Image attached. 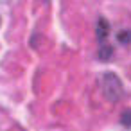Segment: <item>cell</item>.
Wrapping results in <instances>:
<instances>
[{
  "label": "cell",
  "mask_w": 131,
  "mask_h": 131,
  "mask_svg": "<svg viewBox=\"0 0 131 131\" xmlns=\"http://www.w3.org/2000/svg\"><path fill=\"white\" fill-rule=\"evenodd\" d=\"M101 88H102V93L108 101L115 102L118 101L122 95H124V86H122V81L113 74V72H108L104 74L102 81H101Z\"/></svg>",
  "instance_id": "cell-1"
},
{
  "label": "cell",
  "mask_w": 131,
  "mask_h": 131,
  "mask_svg": "<svg viewBox=\"0 0 131 131\" xmlns=\"http://www.w3.org/2000/svg\"><path fill=\"white\" fill-rule=\"evenodd\" d=\"M95 34H97V40H99L101 43L106 41V38H108V34H110V24H108L106 18H99V22H97V29H95Z\"/></svg>",
  "instance_id": "cell-2"
},
{
  "label": "cell",
  "mask_w": 131,
  "mask_h": 131,
  "mask_svg": "<svg viewBox=\"0 0 131 131\" xmlns=\"http://www.w3.org/2000/svg\"><path fill=\"white\" fill-rule=\"evenodd\" d=\"M97 56H99L101 61H108V59H111V56H113V47H110V45H101Z\"/></svg>",
  "instance_id": "cell-3"
},
{
  "label": "cell",
  "mask_w": 131,
  "mask_h": 131,
  "mask_svg": "<svg viewBox=\"0 0 131 131\" xmlns=\"http://www.w3.org/2000/svg\"><path fill=\"white\" fill-rule=\"evenodd\" d=\"M117 40H118V43H122V45H127L129 43V31H120L118 34H117Z\"/></svg>",
  "instance_id": "cell-4"
},
{
  "label": "cell",
  "mask_w": 131,
  "mask_h": 131,
  "mask_svg": "<svg viewBox=\"0 0 131 131\" xmlns=\"http://www.w3.org/2000/svg\"><path fill=\"white\" fill-rule=\"evenodd\" d=\"M129 115H131V111H129V110H124L122 118H120V122H122V126H124V127H129Z\"/></svg>",
  "instance_id": "cell-5"
}]
</instances>
